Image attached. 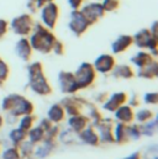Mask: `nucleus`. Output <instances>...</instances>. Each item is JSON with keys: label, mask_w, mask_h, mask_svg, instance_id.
Wrapping results in <instances>:
<instances>
[{"label": "nucleus", "mask_w": 158, "mask_h": 159, "mask_svg": "<svg viewBox=\"0 0 158 159\" xmlns=\"http://www.w3.org/2000/svg\"><path fill=\"white\" fill-rule=\"evenodd\" d=\"M41 16H42V21L48 27L52 29L57 21V17H58V6L53 2H47L44 5V7L42 9Z\"/></svg>", "instance_id": "f257e3e1"}, {"label": "nucleus", "mask_w": 158, "mask_h": 159, "mask_svg": "<svg viewBox=\"0 0 158 159\" xmlns=\"http://www.w3.org/2000/svg\"><path fill=\"white\" fill-rule=\"evenodd\" d=\"M81 14L84 15V17L88 20L89 24L96 21L98 19H100L103 15H104V9L100 4H96V2H93V4H88L83 7L81 10Z\"/></svg>", "instance_id": "f03ea898"}, {"label": "nucleus", "mask_w": 158, "mask_h": 159, "mask_svg": "<svg viewBox=\"0 0 158 159\" xmlns=\"http://www.w3.org/2000/svg\"><path fill=\"white\" fill-rule=\"evenodd\" d=\"M88 25H90V24L88 22V20L84 17V15L81 12H79L77 10H74L72 12V20L69 22V27L76 34H81L88 27Z\"/></svg>", "instance_id": "7ed1b4c3"}, {"label": "nucleus", "mask_w": 158, "mask_h": 159, "mask_svg": "<svg viewBox=\"0 0 158 159\" xmlns=\"http://www.w3.org/2000/svg\"><path fill=\"white\" fill-rule=\"evenodd\" d=\"M31 25H32V20H31V17H30L29 15L19 16V17H16V19L12 21V24H11L12 29H14L17 34H20V35H26V34L31 30Z\"/></svg>", "instance_id": "20e7f679"}, {"label": "nucleus", "mask_w": 158, "mask_h": 159, "mask_svg": "<svg viewBox=\"0 0 158 159\" xmlns=\"http://www.w3.org/2000/svg\"><path fill=\"white\" fill-rule=\"evenodd\" d=\"M101 6L104 11H114L115 9H118V0H104V4Z\"/></svg>", "instance_id": "39448f33"}, {"label": "nucleus", "mask_w": 158, "mask_h": 159, "mask_svg": "<svg viewBox=\"0 0 158 159\" xmlns=\"http://www.w3.org/2000/svg\"><path fill=\"white\" fill-rule=\"evenodd\" d=\"M81 1H83V0H69V5L72 6V9L77 10L79 6L81 5Z\"/></svg>", "instance_id": "423d86ee"}, {"label": "nucleus", "mask_w": 158, "mask_h": 159, "mask_svg": "<svg viewBox=\"0 0 158 159\" xmlns=\"http://www.w3.org/2000/svg\"><path fill=\"white\" fill-rule=\"evenodd\" d=\"M5 31H6V22L4 20H0V36H2Z\"/></svg>", "instance_id": "0eeeda50"}, {"label": "nucleus", "mask_w": 158, "mask_h": 159, "mask_svg": "<svg viewBox=\"0 0 158 159\" xmlns=\"http://www.w3.org/2000/svg\"><path fill=\"white\" fill-rule=\"evenodd\" d=\"M52 0H36V2H37V6L41 7V6H43L44 4H47V2H51Z\"/></svg>", "instance_id": "6e6552de"}, {"label": "nucleus", "mask_w": 158, "mask_h": 159, "mask_svg": "<svg viewBox=\"0 0 158 159\" xmlns=\"http://www.w3.org/2000/svg\"><path fill=\"white\" fill-rule=\"evenodd\" d=\"M56 110H57V111H54V115H57V114L59 112V107H58V106H56ZM51 117H53V119H52V120H54V121H57V119H58V120H59V119H62V116H59V115H58L57 117H54V116L52 115Z\"/></svg>", "instance_id": "1a4fd4ad"}]
</instances>
